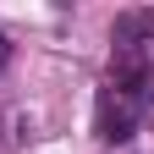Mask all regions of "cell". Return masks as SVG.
Here are the masks:
<instances>
[{
  "instance_id": "1",
  "label": "cell",
  "mask_w": 154,
  "mask_h": 154,
  "mask_svg": "<svg viewBox=\"0 0 154 154\" xmlns=\"http://www.w3.org/2000/svg\"><path fill=\"white\" fill-rule=\"evenodd\" d=\"M138 110L143 99L127 88H99V99H94V132H99L105 143H127L132 132H138Z\"/></svg>"
},
{
  "instance_id": "2",
  "label": "cell",
  "mask_w": 154,
  "mask_h": 154,
  "mask_svg": "<svg viewBox=\"0 0 154 154\" xmlns=\"http://www.w3.org/2000/svg\"><path fill=\"white\" fill-rule=\"evenodd\" d=\"M116 55H143V38H154V11H127L116 17Z\"/></svg>"
},
{
  "instance_id": "3",
  "label": "cell",
  "mask_w": 154,
  "mask_h": 154,
  "mask_svg": "<svg viewBox=\"0 0 154 154\" xmlns=\"http://www.w3.org/2000/svg\"><path fill=\"white\" fill-rule=\"evenodd\" d=\"M6 55H11V44H6V33H0V66H6Z\"/></svg>"
}]
</instances>
